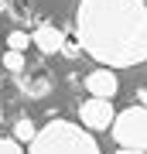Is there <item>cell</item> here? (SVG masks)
I'll list each match as a JSON object with an SVG mask.
<instances>
[{
	"label": "cell",
	"mask_w": 147,
	"mask_h": 154,
	"mask_svg": "<svg viewBox=\"0 0 147 154\" xmlns=\"http://www.w3.org/2000/svg\"><path fill=\"white\" fill-rule=\"evenodd\" d=\"M109 130H113V140L120 144V147L147 151V110H144L140 103L120 110V113L113 116V123H109Z\"/></svg>",
	"instance_id": "3957f363"
},
{
	"label": "cell",
	"mask_w": 147,
	"mask_h": 154,
	"mask_svg": "<svg viewBox=\"0 0 147 154\" xmlns=\"http://www.w3.org/2000/svg\"><path fill=\"white\" fill-rule=\"evenodd\" d=\"M31 147L24 154H99V144L93 137V130H86L82 123H69V120H51L38 127Z\"/></svg>",
	"instance_id": "7a4b0ae2"
},
{
	"label": "cell",
	"mask_w": 147,
	"mask_h": 154,
	"mask_svg": "<svg viewBox=\"0 0 147 154\" xmlns=\"http://www.w3.org/2000/svg\"><path fill=\"white\" fill-rule=\"evenodd\" d=\"M0 154H24V147H21V140L4 137V134H0Z\"/></svg>",
	"instance_id": "7c38bea8"
},
{
	"label": "cell",
	"mask_w": 147,
	"mask_h": 154,
	"mask_svg": "<svg viewBox=\"0 0 147 154\" xmlns=\"http://www.w3.org/2000/svg\"><path fill=\"white\" fill-rule=\"evenodd\" d=\"M31 45L41 51V55H58V48H62V31L55 28V24L41 21L38 28L31 31Z\"/></svg>",
	"instance_id": "8992f818"
},
{
	"label": "cell",
	"mask_w": 147,
	"mask_h": 154,
	"mask_svg": "<svg viewBox=\"0 0 147 154\" xmlns=\"http://www.w3.org/2000/svg\"><path fill=\"white\" fill-rule=\"evenodd\" d=\"M21 89H24V93H31V96H44V93L51 89V82H48L44 72H38L34 79H21Z\"/></svg>",
	"instance_id": "52a82bcc"
},
{
	"label": "cell",
	"mask_w": 147,
	"mask_h": 154,
	"mask_svg": "<svg viewBox=\"0 0 147 154\" xmlns=\"http://www.w3.org/2000/svg\"><path fill=\"white\" fill-rule=\"evenodd\" d=\"M75 38L106 69L147 62V0H79Z\"/></svg>",
	"instance_id": "6da1fadb"
},
{
	"label": "cell",
	"mask_w": 147,
	"mask_h": 154,
	"mask_svg": "<svg viewBox=\"0 0 147 154\" xmlns=\"http://www.w3.org/2000/svg\"><path fill=\"white\" fill-rule=\"evenodd\" d=\"M4 69L21 75V72H24V51H7V55H4Z\"/></svg>",
	"instance_id": "9c48e42d"
},
{
	"label": "cell",
	"mask_w": 147,
	"mask_h": 154,
	"mask_svg": "<svg viewBox=\"0 0 147 154\" xmlns=\"http://www.w3.org/2000/svg\"><path fill=\"white\" fill-rule=\"evenodd\" d=\"M113 154H147V151H130V147H120V151H113Z\"/></svg>",
	"instance_id": "4fadbf2b"
},
{
	"label": "cell",
	"mask_w": 147,
	"mask_h": 154,
	"mask_svg": "<svg viewBox=\"0 0 147 154\" xmlns=\"http://www.w3.org/2000/svg\"><path fill=\"white\" fill-rule=\"evenodd\" d=\"M86 89H89V96H103V99H109V96H116V89H120V79H116V72L113 69H93L86 75Z\"/></svg>",
	"instance_id": "5b68a950"
},
{
	"label": "cell",
	"mask_w": 147,
	"mask_h": 154,
	"mask_svg": "<svg viewBox=\"0 0 147 154\" xmlns=\"http://www.w3.org/2000/svg\"><path fill=\"white\" fill-rule=\"evenodd\" d=\"M113 116H116L113 113V99H103V96H89L79 106V123L86 130H109Z\"/></svg>",
	"instance_id": "277c9868"
},
{
	"label": "cell",
	"mask_w": 147,
	"mask_h": 154,
	"mask_svg": "<svg viewBox=\"0 0 147 154\" xmlns=\"http://www.w3.org/2000/svg\"><path fill=\"white\" fill-rule=\"evenodd\" d=\"M140 106H144V110H147V86L140 89Z\"/></svg>",
	"instance_id": "5bb4252c"
},
{
	"label": "cell",
	"mask_w": 147,
	"mask_h": 154,
	"mask_svg": "<svg viewBox=\"0 0 147 154\" xmlns=\"http://www.w3.org/2000/svg\"><path fill=\"white\" fill-rule=\"evenodd\" d=\"M34 134H38V127H34V120H31V116H21V120L14 123V140L27 144V140L34 137Z\"/></svg>",
	"instance_id": "ba28073f"
},
{
	"label": "cell",
	"mask_w": 147,
	"mask_h": 154,
	"mask_svg": "<svg viewBox=\"0 0 147 154\" xmlns=\"http://www.w3.org/2000/svg\"><path fill=\"white\" fill-rule=\"evenodd\" d=\"M7 45H11V51H24L27 45H31V34H24V31H11V34H7Z\"/></svg>",
	"instance_id": "8fae6325"
},
{
	"label": "cell",
	"mask_w": 147,
	"mask_h": 154,
	"mask_svg": "<svg viewBox=\"0 0 147 154\" xmlns=\"http://www.w3.org/2000/svg\"><path fill=\"white\" fill-rule=\"evenodd\" d=\"M62 55H69V58H75L79 55V51H82V45H79V38H75V34H62Z\"/></svg>",
	"instance_id": "30bf717a"
}]
</instances>
